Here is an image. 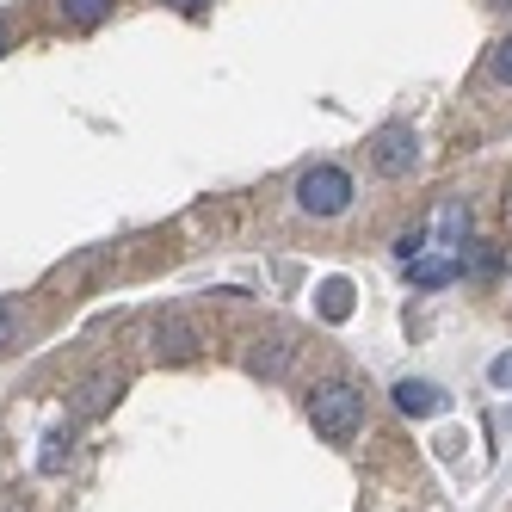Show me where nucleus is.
<instances>
[{
  "instance_id": "obj_8",
  "label": "nucleus",
  "mask_w": 512,
  "mask_h": 512,
  "mask_svg": "<svg viewBox=\"0 0 512 512\" xmlns=\"http://www.w3.org/2000/svg\"><path fill=\"white\" fill-rule=\"evenodd\" d=\"M62 463H68V432L56 426V432L44 438V457H38V469H44V475H62Z\"/></svg>"
},
{
  "instance_id": "obj_4",
  "label": "nucleus",
  "mask_w": 512,
  "mask_h": 512,
  "mask_svg": "<svg viewBox=\"0 0 512 512\" xmlns=\"http://www.w3.org/2000/svg\"><path fill=\"white\" fill-rule=\"evenodd\" d=\"M414 161H420V136H414L408 124H383V130L371 136V167H377L383 179L414 173Z\"/></svg>"
},
{
  "instance_id": "obj_7",
  "label": "nucleus",
  "mask_w": 512,
  "mask_h": 512,
  "mask_svg": "<svg viewBox=\"0 0 512 512\" xmlns=\"http://www.w3.org/2000/svg\"><path fill=\"white\" fill-rule=\"evenodd\" d=\"M68 25H99L105 13H112V0H56Z\"/></svg>"
},
{
  "instance_id": "obj_6",
  "label": "nucleus",
  "mask_w": 512,
  "mask_h": 512,
  "mask_svg": "<svg viewBox=\"0 0 512 512\" xmlns=\"http://www.w3.org/2000/svg\"><path fill=\"white\" fill-rule=\"evenodd\" d=\"M315 309H321L327 321H346V315H352V284H346V278H327V284L315 290Z\"/></svg>"
},
{
  "instance_id": "obj_1",
  "label": "nucleus",
  "mask_w": 512,
  "mask_h": 512,
  "mask_svg": "<svg viewBox=\"0 0 512 512\" xmlns=\"http://www.w3.org/2000/svg\"><path fill=\"white\" fill-rule=\"evenodd\" d=\"M420 260L408 266V278L420 290H438V284H451L463 272V241H469V204H445L432 216V223L420 229Z\"/></svg>"
},
{
  "instance_id": "obj_12",
  "label": "nucleus",
  "mask_w": 512,
  "mask_h": 512,
  "mask_svg": "<svg viewBox=\"0 0 512 512\" xmlns=\"http://www.w3.org/2000/svg\"><path fill=\"white\" fill-rule=\"evenodd\" d=\"M13 50V31H7V19H0V56H7Z\"/></svg>"
},
{
  "instance_id": "obj_11",
  "label": "nucleus",
  "mask_w": 512,
  "mask_h": 512,
  "mask_svg": "<svg viewBox=\"0 0 512 512\" xmlns=\"http://www.w3.org/2000/svg\"><path fill=\"white\" fill-rule=\"evenodd\" d=\"M488 377H494V389H512V352H500V358L488 364Z\"/></svg>"
},
{
  "instance_id": "obj_10",
  "label": "nucleus",
  "mask_w": 512,
  "mask_h": 512,
  "mask_svg": "<svg viewBox=\"0 0 512 512\" xmlns=\"http://www.w3.org/2000/svg\"><path fill=\"white\" fill-rule=\"evenodd\" d=\"M13 334H19V309L0 303V346H13Z\"/></svg>"
},
{
  "instance_id": "obj_5",
  "label": "nucleus",
  "mask_w": 512,
  "mask_h": 512,
  "mask_svg": "<svg viewBox=\"0 0 512 512\" xmlns=\"http://www.w3.org/2000/svg\"><path fill=\"white\" fill-rule=\"evenodd\" d=\"M395 408L401 414H414V420H426V414H445V395H438L432 383H395Z\"/></svg>"
},
{
  "instance_id": "obj_9",
  "label": "nucleus",
  "mask_w": 512,
  "mask_h": 512,
  "mask_svg": "<svg viewBox=\"0 0 512 512\" xmlns=\"http://www.w3.org/2000/svg\"><path fill=\"white\" fill-rule=\"evenodd\" d=\"M488 68H494V81H500V87H512V38L494 44V62H488Z\"/></svg>"
},
{
  "instance_id": "obj_2",
  "label": "nucleus",
  "mask_w": 512,
  "mask_h": 512,
  "mask_svg": "<svg viewBox=\"0 0 512 512\" xmlns=\"http://www.w3.org/2000/svg\"><path fill=\"white\" fill-rule=\"evenodd\" d=\"M309 420H315V432L327 445H352L364 432V395L352 383H327V389L309 395Z\"/></svg>"
},
{
  "instance_id": "obj_13",
  "label": "nucleus",
  "mask_w": 512,
  "mask_h": 512,
  "mask_svg": "<svg viewBox=\"0 0 512 512\" xmlns=\"http://www.w3.org/2000/svg\"><path fill=\"white\" fill-rule=\"evenodd\" d=\"M173 7H186V13H198V7H204V0H173Z\"/></svg>"
},
{
  "instance_id": "obj_3",
  "label": "nucleus",
  "mask_w": 512,
  "mask_h": 512,
  "mask_svg": "<svg viewBox=\"0 0 512 512\" xmlns=\"http://www.w3.org/2000/svg\"><path fill=\"white\" fill-rule=\"evenodd\" d=\"M297 204L309 210V216H340L346 204H352V173L346 167H309L303 179H297Z\"/></svg>"
}]
</instances>
